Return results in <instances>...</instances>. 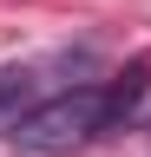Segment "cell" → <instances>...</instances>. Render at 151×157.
<instances>
[{
    "instance_id": "6da1fadb",
    "label": "cell",
    "mask_w": 151,
    "mask_h": 157,
    "mask_svg": "<svg viewBox=\"0 0 151 157\" xmlns=\"http://www.w3.org/2000/svg\"><path fill=\"white\" fill-rule=\"evenodd\" d=\"M145 85H151L145 66H131V72H118V78H79V85L53 92L46 105H33L26 118H13L7 137H13L20 151H33V157H66V151L92 144L99 131H112V124L145 98Z\"/></svg>"
},
{
    "instance_id": "7a4b0ae2",
    "label": "cell",
    "mask_w": 151,
    "mask_h": 157,
    "mask_svg": "<svg viewBox=\"0 0 151 157\" xmlns=\"http://www.w3.org/2000/svg\"><path fill=\"white\" fill-rule=\"evenodd\" d=\"M59 72H72V52L7 66V72H0V124H13V118H26L33 105H46L53 92H66V78H59Z\"/></svg>"
}]
</instances>
